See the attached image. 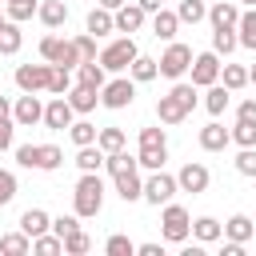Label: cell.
<instances>
[{
    "label": "cell",
    "mask_w": 256,
    "mask_h": 256,
    "mask_svg": "<svg viewBox=\"0 0 256 256\" xmlns=\"http://www.w3.org/2000/svg\"><path fill=\"white\" fill-rule=\"evenodd\" d=\"M176 16H180V24H200V20H208V4L204 0H180Z\"/></svg>",
    "instance_id": "36"
},
{
    "label": "cell",
    "mask_w": 256,
    "mask_h": 256,
    "mask_svg": "<svg viewBox=\"0 0 256 256\" xmlns=\"http://www.w3.org/2000/svg\"><path fill=\"white\" fill-rule=\"evenodd\" d=\"M220 256H244V244H240V240H224Z\"/></svg>",
    "instance_id": "54"
},
{
    "label": "cell",
    "mask_w": 256,
    "mask_h": 256,
    "mask_svg": "<svg viewBox=\"0 0 256 256\" xmlns=\"http://www.w3.org/2000/svg\"><path fill=\"white\" fill-rule=\"evenodd\" d=\"M140 148H168L164 128H140Z\"/></svg>",
    "instance_id": "45"
},
{
    "label": "cell",
    "mask_w": 256,
    "mask_h": 256,
    "mask_svg": "<svg viewBox=\"0 0 256 256\" xmlns=\"http://www.w3.org/2000/svg\"><path fill=\"white\" fill-rule=\"evenodd\" d=\"M252 220H256V216H252Z\"/></svg>",
    "instance_id": "61"
},
{
    "label": "cell",
    "mask_w": 256,
    "mask_h": 256,
    "mask_svg": "<svg viewBox=\"0 0 256 256\" xmlns=\"http://www.w3.org/2000/svg\"><path fill=\"white\" fill-rule=\"evenodd\" d=\"M48 80H52V64H20L16 68V88L20 92H48Z\"/></svg>",
    "instance_id": "8"
},
{
    "label": "cell",
    "mask_w": 256,
    "mask_h": 256,
    "mask_svg": "<svg viewBox=\"0 0 256 256\" xmlns=\"http://www.w3.org/2000/svg\"><path fill=\"white\" fill-rule=\"evenodd\" d=\"M84 32H92V36H108V32H116V12H108V8H92L88 20H84Z\"/></svg>",
    "instance_id": "22"
},
{
    "label": "cell",
    "mask_w": 256,
    "mask_h": 256,
    "mask_svg": "<svg viewBox=\"0 0 256 256\" xmlns=\"http://www.w3.org/2000/svg\"><path fill=\"white\" fill-rule=\"evenodd\" d=\"M248 84H256V64H252V68H248Z\"/></svg>",
    "instance_id": "58"
},
{
    "label": "cell",
    "mask_w": 256,
    "mask_h": 256,
    "mask_svg": "<svg viewBox=\"0 0 256 256\" xmlns=\"http://www.w3.org/2000/svg\"><path fill=\"white\" fill-rule=\"evenodd\" d=\"M16 128H20V124H16L12 116H8V120H0V152H8V148H12V136H16Z\"/></svg>",
    "instance_id": "50"
},
{
    "label": "cell",
    "mask_w": 256,
    "mask_h": 256,
    "mask_svg": "<svg viewBox=\"0 0 256 256\" xmlns=\"http://www.w3.org/2000/svg\"><path fill=\"white\" fill-rule=\"evenodd\" d=\"M20 44H24V32H20V24H16V20H8V24L0 28V56H16V52H20Z\"/></svg>",
    "instance_id": "30"
},
{
    "label": "cell",
    "mask_w": 256,
    "mask_h": 256,
    "mask_svg": "<svg viewBox=\"0 0 256 256\" xmlns=\"http://www.w3.org/2000/svg\"><path fill=\"white\" fill-rule=\"evenodd\" d=\"M104 252H108V256H132V252H136V244H132L128 236H120V232H116V236H108Z\"/></svg>",
    "instance_id": "44"
},
{
    "label": "cell",
    "mask_w": 256,
    "mask_h": 256,
    "mask_svg": "<svg viewBox=\"0 0 256 256\" xmlns=\"http://www.w3.org/2000/svg\"><path fill=\"white\" fill-rule=\"evenodd\" d=\"M112 184H116V196H120L124 204H132V200H144V180H140V164H132V168H120V172H112Z\"/></svg>",
    "instance_id": "10"
},
{
    "label": "cell",
    "mask_w": 256,
    "mask_h": 256,
    "mask_svg": "<svg viewBox=\"0 0 256 256\" xmlns=\"http://www.w3.org/2000/svg\"><path fill=\"white\" fill-rule=\"evenodd\" d=\"M192 236H196L200 244H216V240L224 236V228H220L216 216H196V220H192Z\"/></svg>",
    "instance_id": "24"
},
{
    "label": "cell",
    "mask_w": 256,
    "mask_h": 256,
    "mask_svg": "<svg viewBox=\"0 0 256 256\" xmlns=\"http://www.w3.org/2000/svg\"><path fill=\"white\" fill-rule=\"evenodd\" d=\"M36 12H40V4H36V0H8V20H16V24L32 20Z\"/></svg>",
    "instance_id": "41"
},
{
    "label": "cell",
    "mask_w": 256,
    "mask_h": 256,
    "mask_svg": "<svg viewBox=\"0 0 256 256\" xmlns=\"http://www.w3.org/2000/svg\"><path fill=\"white\" fill-rule=\"evenodd\" d=\"M72 120H76V108L68 104V96H52L44 104V128L64 132V128H72Z\"/></svg>",
    "instance_id": "11"
},
{
    "label": "cell",
    "mask_w": 256,
    "mask_h": 256,
    "mask_svg": "<svg viewBox=\"0 0 256 256\" xmlns=\"http://www.w3.org/2000/svg\"><path fill=\"white\" fill-rule=\"evenodd\" d=\"M40 24L44 28H60V24H68V4L64 0H40Z\"/></svg>",
    "instance_id": "21"
},
{
    "label": "cell",
    "mask_w": 256,
    "mask_h": 256,
    "mask_svg": "<svg viewBox=\"0 0 256 256\" xmlns=\"http://www.w3.org/2000/svg\"><path fill=\"white\" fill-rule=\"evenodd\" d=\"M68 88H72V68H64V64H52L48 92H52V96H68Z\"/></svg>",
    "instance_id": "38"
},
{
    "label": "cell",
    "mask_w": 256,
    "mask_h": 256,
    "mask_svg": "<svg viewBox=\"0 0 256 256\" xmlns=\"http://www.w3.org/2000/svg\"><path fill=\"white\" fill-rule=\"evenodd\" d=\"M160 232H164V240L168 244H184L188 240V232H192V216H188V208L184 204H164V212H160Z\"/></svg>",
    "instance_id": "3"
},
{
    "label": "cell",
    "mask_w": 256,
    "mask_h": 256,
    "mask_svg": "<svg viewBox=\"0 0 256 256\" xmlns=\"http://www.w3.org/2000/svg\"><path fill=\"white\" fill-rule=\"evenodd\" d=\"M16 164L20 168H36V144H20L16 148Z\"/></svg>",
    "instance_id": "51"
},
{
    "label": "cell",
    "mask_w": 256,
    "mask_h": 256,
    "mask_svg": "<svg viewBox=\"0 0 256 256\" xmlns=\"http://www.w3.org/2000/svg\"><path fill=\"white\" fill-rule=\"evenodd\" d=\"M100 164H104V148H100V144L76 148V168H80V172H100Z\"/></svg>",
    "instance_id": "28"
},
{
    "label": "cell",
    "mask_w": 256,
    "mask_h": 256,
    "mask_svg": "<svg viewBox=\"0 0 256 256\" xmlns=\"http://www.w3.org/2000/svg\"><path fill=\"white\" fill-rule=\"evenodd\" d=\"M76 228H80V216H76V212H72V216H56V220H52V232H56V236H68V232H76Z\"/></svg>",
    "instance_id": "49"
},
{
    "label": "cell",
    "mask_w": 256,
    "mask_h": 256,
    "mask_svg": "<svg viewBox=\"0 0 256 256\" xmlns=\"http://www.w3.org/2000/svg\"><path fill=\"white\" fill-rule=\"evenodd\" d=\"M208 24L212 28H236L240 24V4L236 0H216L208 8Z\"/></svg>",
    "instance_id": "16"
},
{
    "label": "cell",
    "mask_w": 256,
    "mask_h": 256,
    "mask_svg": "<svg viewBox=\"0 0 256 256\" xmlns=\"http://www.w3.org/2000/svg\"><path fill=\"white\" fill-rule=\"evenodd\" d=\"M236 120H256V100H240L236 104Z\"/></svg>",
    "instance_id": "52"
},
{
    "label": "cell",
    "mask_w": 256,
    "mask_h": 256,
    "mask_svg": "<svg viewBox=\"0 0 256 256\" xmlns=\"http://www.w3.org/2000/svg\"><path fill=\"white\" fill-rule=\"evenodd\" d=\"M4 24H8V12H0V28H4Z\"/></svg>",
    "instance_id": "59"
},
{
    "label": "cell",
    "mask_w": 256,
    "mask_h": 256,
    "mask_svg": "<svg viewBox=\"0 0 256 256\" xmlns=\"http://www.w3.org/2000/svg\"><path fill=\"white\" fill-rule=\"evenodd\" d=\"M156 116H160V124H184L188 120V104L176 92H168V96L156 100Z\"/></svg>",
    "instance_id": "14"
},
{
    "label": "cell",
    "mask_w": 256,
    "mask_h": 256,
    "mask_svg": "<svg viewBox=\"0 0 256 256\" xmlns=\"http://www.w3.org/2000/svg\"><path fill=\"white\" fill-rule=\"evenodd\" d=\"M228 100H232V92L216 80V84H208V92H204V108L212 112V116H224L228 112Z\"/></svg>",
    "instance_id": "26"
},
{
    "label": "cell",
    "mask_w": 256,
    "mask_h": 256,
    "mask_svg": "<svg viewBox=\"0 0 256 256\" xmlns=\"http://www.w3.org/2000/svg\"><path fill=\"white\" fill-rule=\"evenodd\" d=\"M76 48H80V60H100V56H96V36H92V32L76 36Z\"/></svg>",
    "instance_id": "48"
},
{
    "label": "cell",
    "mask_w": 256,
    "mask_h": 256,
    "mask_svg": "<svg viewBox=\"0 0 256 256\" xmlns=\"http://www.w3.org/2000/svg\"><path fill=\"white\" fill-rule=\"evenodd\" d=\"M76 84L104 88V84H108V68H104L100 60H80V68H76Z\"/></svg>",
    "instance_id": "20"
},
{
    "label": "cell",
    "mask_w": 256,
    "mask_h": 256,
    "mask_svg": "<svg viewBox=\"0 0 256 256\" xmlns=\"http://www.w3.org/2000/svg\"><path fill=\"white\" fill-rule=\"evenodd\" d=\"M40 60H48V64H64V68H80V48H76V40H64V36H56V32H48L44 40H40Z\"/></svg>",
    "instance_id": "2"
},
{
    "label": "cell",
    "mask_w": 256,
    "mask_h": 256,
    "mask_svg": "<svg viewBox=\"0 0 256 256\" xmlns=\"http://www.w3.org/2000/svg\"><path fill=\"white\" fill-rule=\"evenodd\" d=\"M32 252H40V256H56V252H64V236H56V232H40V236H32Z\"/></svg>",
    "instance_id": "37"
},
{
    "label": "cell",
    "mask_w": 256,
    "mask_h": 256,
    "mask_svg": "<svg viewBox=\"0 0 256 256\" xmlns=\"http://www.w3.org/2000/svg\"><path fill=\"white\" fill-rule=\"evenodd\" d=\"M176 184H180V192H208V184H212V172L200 164V160H188L180 172H176Z\"/></svg>",
    "instance_id": "12"
},
{
    "label": "cell",
    "mask_w": 256,
    "mask_h": 256,
    "mask_svg": "<svg viewBox=\"0 0 256 256\" xmlns=\"http://www.w3.org/2000/svg\"><path fill=\"white\" fill-rule=\"evenodd\" d=\"M236 36H240V48H252L256 52V8L240 12V24H236Z\"/></svg>",
    "instance_id": "33"
},
{
    "label": "cell",
    "mask_w": 256,
    "mask_h": 256,
    "mask_svg": "<svg viewBox=\"0 0 256 256\" xmlns=\"http://www.w3.org/2000/svg\"><path fill=\"white\" fill-rule=\"evenodd\" d=\"M96 4H100V8H108V12H116V8H124L128 0H96Z\"/></svg>",
    "instance_id": "56"
},
{
    "label": "cell",
    "mask_w": 256,
    "mask_h": 256,
    "mask_svg": "<svg viewBox=\"0 0 256 256\" xmlns=\"http://www.w3.org/2000/svg\"><path fill=\"white\" fill-rule=\"evenodd\" d=\"M240 176H256V148H240V156L232 160Z\"/></svg>",
    "instance_id": "46"
},
{
    "label": "cell",
    "mask_w": 256,
    "mask_h": 256,
    "mask_svg": "<svg viewBox=\"0 0 256 256\" xmlns=\"http://www.w3.org/2000/svg\"><path fill=\"white\" fill-rule=\"evenodd\" d=\"M176 32H180V16L176 12H168V8L152 12V36L156 40H176Z\"/></svg>",
    "instance_id": "19"
},
{
    "label": "cell",
    "mask_w": 256,
    "mask_h": 256,
    "mask_svg": "<svg viewBox=\"0 0 256 256\" xmlns=\"http://www.w3.org/2000/svg\"><path fill=\"white\" fill-rule=\"evenodd\" d=\"M176 192H180V184H176V176H168L164 168H156V172L144 180V200H148V204H156V208H160V204H168Z\"/></svg>",
    "instance_id": "7"
},
{
    "label": "cell",
    "mask_w": 256,
    "mask_h": 256,
    "mask_svg": "<svg viewBox=\"0 0 256 256\" xmlns=\"http://www.w3.org/2000/svg\"><path fill=\"white\" fill-rule=\"evenodd\" d=\"M252 232H256V220H252V216H244V212L228 216V224H224V236H228V240H240V244H248V240H252Z\"/></svg>",
    "instance_id": "23"
},
{
    "label": "cell",
    "mask_w": 256,
    "mask_h": 256,
    "mask_svg": "<svg viewBox=\"0 0 256 256\" xmlns=\"http://www.w3.org/2000/svg\"><path fill=\"white\" fill-rule=\"evenodd\" d=\"M96 144L104 148V156H108V152H120V148H124V128H100Z\"/></svg>",
    "instance_id": "42"
},
{
    "label": "cell",
    "mask_w": 256,
    "mask_h": 256,
    "mask_svg": "<svg viewBox=\"0 0 256 256\" xmlns=\"http://www.w3.org/2000/svg\"><path fill=\"white\" fill-rule=\"evenodd\" d=\"M68 104L76 108V116H88V112L100 104V88H88V84H72V88H68Z\"/></svg>",
    "instance_id": "18"
},
{
    "label": "cell",
    "mask_w": 256,
    "mask_h": 256,
    "mask_svg": "<svg viewBox=\"0 0 256 256\" xmlns=\"http://www.w3.org/2000/svg\"><path fill=\"white\" fill-rule=\"evenodd\" d=\"M12 116V104H8V96H0V120H8Z\"/></svg>",
    "instance_id": "57"
},
{
    "label": "cell",
    "mask_w": 256,
    "mask_h": 256,
    "mask_svg": "<svg viewBox=\"0 0 256 256\" xmlns=\"http://www.w3.org/2000/svg\"><path fill=\"white\" fill-rule=\"evenodd\" d=\"M164 160H168V148H140V152H136V164L148 168V172L164 168Z\"/></svg>",
    "instance_id": "40"
},
{
    "label": "cell",
    "mask_w": 256,
    "mask_h": 256,
    "mask_svg": "<svg viewBox=\"0 0 256 256\" xmlns=\"http://www.w3.org/2000/svg\"><path fill=\"white\" fill-rule=\"evenodd\" d=\"M220 84H224L228 92H240V88L248 84V68H244V64H224V68H220Z\"/></svg>",
    "instance_id": "34"
},
{
    "label": "cell",
    "mask_w": 256,
    "mask_h": 256,
    "mask_svg": "<svg viewBox=\"0 0 256 256\" xmlns=\"http://www.w3.org/2000/svg\"><path fill=\"white\" fill-rule=\"evenodd\" d=\"M12 120H16L20 128L44 124V104H40V96H36V92H20L16 104H12Z\"/></svg>",
    "instance_id": "9"
},
{
    "label": "cell",
    "mask_w": 256,
    "mask_h": 256,
    "mask_svg": "<svg viewBox=\"0 0 256 256\" xmlns=\"http://www.w3.org/2000/svg\"><path fill=\"white\" fill-rule=\"evenodd\" d=\"M228 144H232V128H224L220 120H212V124L200 128V148L204 152H224Z\"/></svg>",
    "instance_id": "15"
},
{
    "label": "cell",
    "mask_w": 256,
    "mask_h": 256,
    "mask_svg": "<svg viewBox=\"0 0 256 256\" xmlns=\"http://www.w3.org/2000/svg\"><path fill=\"white\" fill-rule=\"evenodd\" d=\"M136 252H140V256H164V244H152V240H148V244H136Z\"/></svg>",
    "instance_id": "53"
},
{
    "label": "cell",
    "mask_w": 256,
    "mask_h": 256,
    "mask_svg": "<svg viewBox=\"0 0 256 256\" xmlns=\"http://www.w3.org/2000/svg\"><path fill=\"white\" fill-rule=\"evenodd\" d=\"M128 76H132L136 84H148V80L160 76V60H152V56H136V60L128 64Z\"/></svg>",
    "instance_id": "25"
},
{
    "label": "cell",
    "mask_w": 256,
    "mask_h": 256,
    "mask_svg": "<svg viewBox=\"0 0 256 256\" xmlns=\"http://www.w3.org/2000/svg\"><path fill=\"white\" fill-rule=\"evenodd\" d=\"M144 20H148V12H144L140 4H124V8H116V32H124V36L140 32Z\"/></svg>",
    "instance_id": "17"
},
{
    "label": "cell",
    "mask_w": 256,
    "mask_h": 256,
    "mask_svg": "<svg viewBox=\"0 0 256 256\" xmlns=\"http://www.w3.org/2000/svg\"><path fill=\"white\" fill-rule=\"evenodd\" d=\"M240 4H248V8H256V0H240Z\"/></svg>",
    "instance_id": "60"
},
{
    "label": "cell",
    "mask_w": 256,
    "mask_h": 256,
    "mask_svg": "<svg viewBox=\"0 0 256 256\" xmlns=\"http://www.w3.org/2000/svg\"><path fill=\"white\" fill-rule=\"evenodd\" d=\"M72 208H76L80 220H92L104 208V180H100V172H80V180L72 188Z\"/></svg>",
    "instance_id": "1"
},
{
    "label": "cell",
    "mask_w": 256,
    "mask_h": 256,
    "mask_svg": "<svg viewBox=\"0 0 256 256\" xmlns=\"http://www.w3.org/2000/svg\"><path fill=\"white\" fill-rule=\"evenodd\" d=\"M20 228H24L28 236H40V232H52V216H48L44 208H28V212L20 216Z\"/></svg>",
    "instance_id": "27"
},
{
    "label": "cell",
    "mask_w": 256,
    "mask_h": 256,
    "mask_svg": "<svg viewBox=\"0 0 256 256\" xmlns=\"http://www.w3.org/2000/svg\"><path fill=\"white\" fill-rule=\"evenodd\" d=\"M12 200H16V176L8 168H0V208L12 204Z\"/></svg>",
    "instance_id": "47"
},
{
    "label": "cell",
    "mask_w": 256,
    "mask_h": 256,
    "mask_svg": "<svg viewBox=\"0 0 256 256\" xmlns=\"http://www.w3.org/2000/svg\"><path fill=\"white\" fill-rule=\"evenodd\" d=\"M140 56V48H136V40L132 36H120V40H112L104 52H100V64L112 72V76H120V72H128V64Z\"/></svg>",
    "instance_id": "4"
},
{
    "label": "cell",
    "mask_w": 256,
    "mask_h": 256,
    "mask_svg": "<svg viewBox=\"0 0 256 256\" xmlns=\"http://www.w3.org/2000/svg\"><path fill=\"white\" fill-rule=\"evenodd\" d=\"M232 144L256 148V120H236V124H232Z\"/></svg>",
    "instance_id": "39"
},
{
    "label": "cell",
    "mask_w": 256,
    "mask_h": 256,
    "mask_svg": "<svg viewBox=\"0 0 256 256\" xmlns=\"http://www.w3.org/2000/svg\"><path fill=\"white\" fill-rule=\"evenodd\" d=\"M88 248H92V240H88V232H84V228H76V232H68V236H64V252H68V256H84Z\"/></svg>",
    "instance_id": "43"
},
{
    "label": "cell",
    "mask_w": 256,
    "mask_h": 256,
    "mask_svg": "<svg viewBox=\"0 0 256 256\" xmlns=\"http://www.w3.org/2000/svg\"><path fill=\"white\" fill-rule=\"evenodd\" d=\"M220 56L216 52H200V56H192V84L196 88H208V84H216L220 80Z\"/></svg>",
    "instance_id": "13"
},
{
    "label": "cell",
    "mask_w": 256,
    "mask_h": 256,
    "mask_svg": "<svg viewBox=\"0 0 256 256\" xmlns=\"http://www.w3.org/2000/svg\"><path fill=\"white\" fill-rule=\"evenodd\" d=\"M60 164H64V152L56 144H36V168L40 172H56Z\"/></svg>",
    "instance_id": "32"
},
{
    "label": "cell",
    "mask_w": 256,
    "mask_h": 256,
    "mask_svg": "<svg viewBox=\"0 0 256 256\" xmlns=\"http://www.w3.org/2000/svg\"><path fill=\"white\" fill-rule=\"evenodd\" d=\"M0 252H8V256H28L32 252V236L20 228V232H8V236H0Z\"/></svg>",
    "instance_id": "29"
},
{
    "label": "cell",
    "mask_w": 256,
    "mask_h": 256,
    "mask_svg": "<svg viewBox=\"0 0 256 256\" xmlns=\"http://www.w3.org/2000/svg\"><path fill=\"white\" fill-rule=\"evenodd\" d=\"M136 4H140L144 12H160V8H164V0H136Z\"/></svg>",
    "instance_id": "55"
},
{
    "label": "cell",
    "mask_w": 256,
    "mask_h": 256,
    "mask_svg": "<svg viewBox=\"0 0 256 256\" xmlns=\"http://www.w3.org/2000/svg\"><path fill=\"white\" fill-rule=\"evenodd\" d=\"M188 68H192V48L180 44V40H168V48H164V56H160V76L180 80Z\"/></svg>",
    "instance_id": "6"
},
{
    "label": "cell",
    "mask_w": 256,
    "mask_h": 256,
    "mask_svg": "<svg viewBox=\"0 0 256 256\" xmlns=\"http://www.w3.org/2000/svg\"><path fill=\"white\" fill-rule=\"evenodd\" d=\"M96 136H100V128H96V124H88V120H72V128H68V140H72L76 148L96 144Z\"/></svg>",
    "instance_id": "35"
},
{
    "label": "cell",
    "mask_w": 256,
    "mask_h": 256,
    "mask_svg": "<svg viewBox=\"0 0 256 256\" xmlns=\"http://www.w3.org/2000/svg\"><path fill=\"white\" fill-rule=\"evenodd\" d=\"M236 48H240L236 28H212V52H216V56H228V52H236Z\"/></svg>",
    "instance_id": "31"
},
{
    "label": "cell",
    "mask_w": 256,
    "mask_h": 256,
    "mask_svg": "<svg viewBox=\"0 0 256 256\" xmlns=\"http://www.w3.org/2000/svg\"><path fill=\"white\" fill-rule=\"evenodd\" d=\"M132 100H136V80H132V76H124V72H120V76H112V80L100 88V104H104V108H112V112L128 108Z\"/></svg>",
    "instance_id": "5"
}]
</instances>
